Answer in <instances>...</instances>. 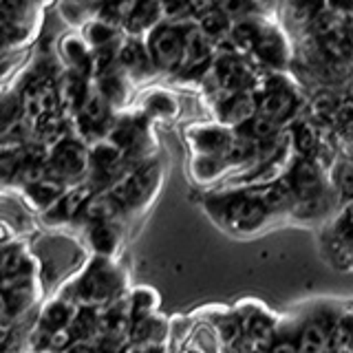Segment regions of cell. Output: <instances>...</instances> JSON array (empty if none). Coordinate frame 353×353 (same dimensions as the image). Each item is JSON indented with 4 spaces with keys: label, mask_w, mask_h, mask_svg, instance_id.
<instances>
[{
    "label": "cell",
    "mask_w": 353,
    "mask_h": 353,
    "mask_svg": "<svg viewBox=\"0 0 353 353\" xmlns=\"http://www.w3.org/2000/svg\"><path fill=\"white\" fill-rule=\"evenodd\" d=\"M334 137L338 141V146L342 143L347 152H353V97H342L338 113L334 119Z\"/></svg>",
    "instance_id": "24"
},
{
    "label": "cell",
    "mask_w": 353,
    "mask_h": 353,
    "mask_svg": "<svg viewBox=\"0 0 353 353\" xmlns=\"http://www.w3.org/2000/svg\"><path fill=\"white\" fill-rule=\"evenodd\" d=\"M252 55L270 73H281L287 66V62H290V47H287L283 33L265 22V27L261 31L259 42H256V47H254Z\"/></svg>",
    "instance_id": "12"
},
{
    "label": "cell",
    "mask_w": 353,
    "mask_h": 353,
    "mask_svg": "<svg viewBox=\"0 0 353 353\" xmlns=\"http://www.w3.org/2000/svg\"><path fill=\"white\" fill-rule=\"evenodd\" d=\"M329 183L342 203L353 199V152L340 154L329 170Z\"/></svg>",
    "instance_id": "21"
},
{
    "label": "cell",
    "mask_w": 353,
    "mask_h": 353,
    "mask_svg": "<svg viewBox=\"0 0 353 353\" xmlns=\"http://www.w3.org/2000/svg\"><path fill=\"white\" fill-rule=\"evenodd\" d=\"M281 183L285 185V190L290 192L292 203L305 201V199H312V196H318L331 190L329 174L325 170H320L314 161L298 159V157H294V161L290 163V168H287Z\"/></svg>",
    "instance_id": "7"
},
{
    "label": "cell",
    "mask_w": 353,
    "mask_h": 353,
    "mask_svg": "<svg viewBox=\"0 0 353 353\" xmlns=\"http://www.w3.org/2000/svg\"><path fill=\"white\" fill-rule=\"evenodd\" d=\"M259 113V99L256 93H225L216 97L214 115L216 124L225 126L230 130H239L252 121Z\"/></svg>",
    "instance_id": "9"
},
{
    "label": "cell",
    "mask_w": 353,
    "mask_h": 353,
    "mask_svg": "<svg viewBox=\"0 0 353 353\" xmlns=\"http://www.w3.org/2000/svg\"><path fill=\"white\" fill-rule=\"evenodd\" d=\"M185 137L194 157H223L234 141V130L221 124H199L188 128Z\"/></svg>",
    "instance_id": "10"
},
{
    "label": "cell",
    "mask_w": 353,
    "mask_h": 353,
    "mask_svg": "<svg viewBox=\"0 0 353 353\" xmlns=\"http://www.w3.org/2000/svg\"><path fill=\"white\" fill-rule=\"evenodd\" d=\"M159 185H161V165L157 161H146L137 165L135 170H130L108 192L117 199V203L128 216L132 212H141L152 201V196L157 194Z\"/></svg>",
    "instance_id": "5"
},
{
    "label": "cell",
    "mask_w": 353,
    "mask_h": 353,
    "mask_svg": "<svg viewBox=\"0 0 353 353\" xmlns=\"http://www.w3.org/2000/svg\"><path fill=\"white\" fill-rule=\"evenodd\" d=\"M296 329L294 331H287V334H285V331L279 327V331H276V336L272 338L270 347H268V351H265V353H301V351H298Z\"/></svg>",
    "instance_id": "28"
},
{
    "label": "cell",
    "mask_w": 353,
    "mask_h": 353,
    "mask_svg": "<svg viewBox=\"0 0 353 353\" xmlns=\"http://www.w3.org/2000/svg\"><path fill=\"white\" fill-rule=\"evenodd\" d=\"M183 33L185 22H168L163 20L154 27L143 42L150 55L154 71L159 73H179L183 66Z\"/></svg>",
    "instance_id": "6"
},
{
    "label": "cell",
    "mask_w": 353,
    "mask_h": 353,
    "mask_svg": "<svg viewBox=\"0 0 353 353\" xmlns=\"http://www.w3.org/2000/svg\"><path fill=\"white\" fill-rule=\"evenodd\" d=\"M161 22H163V5L161 3H130L121 33H124L126 38L143 40L154 27H159Z\"/></svg>",
    "instance_id": "16"
},
{
    "label": "cell",
    "mask_w": 353,
    "mask_h": 353,
    "mask_svg": "<svg viewBox=\"0 0 353 353\" xmlns=\"http://www.w3.org/2000/svg\"><path fill=\"white\" fill-rule=\"evenodd\" d=\"M340 316L331 314L329 309H316L298 323L296 338L301 353H329L334 342V331L338 327Z\"/></svg>",
    "instance_id": "8"
},
{
    "label": "cell",
    "mask_w": 353,
    "mask_h": 353,
    "mask_svg": "<svg viewBox=\"0 0 353 353\" xmlns=\"http://www.w3.org/2000/svg\"><path fill=\"white\" fill-rule=\"evenodd\" d=\"M44 176L66 188L86 183L88 179V146L73 132L64 135L49 146Z\"/></svg>",
    "instance_id": "4"
},
{
    "label": "cell",
    "mask_w": 353,
    "mask_h": 353,
    "mask_svg": "<svg viewBox=\"0 0 353 353\" xmlns=\"http://www.w3.org/2000/svg\"><path fill=\"white\" fill-rule=\"evenodd\" d=\"M62 353H93V347L84 345V342H73V345L66 351H62Z\"/></svg>",
    "instance_id": "29"
},
{
    "label": "cell",
    "mask_w": 353,
    "mask_h": 353,
    "mask_svg": "<svg viewBox=\"0 0 353 353\" xmlns=\"http://www.w3.org/2000/svg\"><path fill=\"white\" fill-rule=\"evenodd\" d=\"M77 312H80V307H77L75 303L66 301V298H62V296H55L42 307L36 329L47 331V334H51V336L62 334V331H69L71 325L75 323Z\"/></svg>",
    "instance_id": "17"
},
{
    "label": "cell",
    "mask_w": 353,
    "mask_h": 353,
    "mask_svg": "<svg viewBox=\"0 0 353 353\" xmlns=\"http://www.w3.org/2000/svg\"><path fill=\"white\" fill-rule=\"evenodd\" d=\"M66 190H69L66 185L49 179V176H40V179H33L25 185H20L18 194L29 210H33V212H38L42 216L44 212H49V210L58 203V199Z\"/></svg>",
    "instance_id": "13"
},
{
    "label": "cell",
    "mask_w": 353,
    "mask_h": 353,
    "mask_svg": "<svg viewBox=\"0 0 353 353\" xmlns=\"http://www.w3.org/2000/svg\"><path fill=\"white\" fill-rule=\"evenodd\" d=\"M84 234L86 245L91 248L95 256L113 259L121 245V223H102V221H91L80 228Z\"/></svg>",
    "instance_id": "15"
},
{
    "label": "cell",
    "mask_w": 353,
    "mask_h": 353,
    "mask_svg": "<svg viewBox=\"0 0 353 353\" xmlns=\"http://www.w3.org/2000/svg\"><path fill=\"white\" fill-rule=\"evenodd\" d=\"M327 232H331V234H342V236H353V199L340 205L338 214L329 221Z\"/></svg>",
    "instance_id": "27"
},
{
    "label": "cell",
    "mask_w": 353,
    "mask_h": 353,
    "mask_svg": "<svg viewBox=\"0 0 353 353\" xmlns=\"http://www.w3.org/2000/svg\"><path fill=\"white\" fill-rule=\"evenodd\" d=\"M141 115L148 119H172L179 113V104L176 99L165 91H150L141 102Z\"/></svg>",
    "instance_id": "23"
},
{
    "label": "cell",
    "mask_w": 353,
    "mask_h": 353,
    "mask_svg": "<svg viewBox=\"0 0 353 353\" xmlns=\"http://www.w3.org/2000/svg\"><path fill=\"white\" fill-rule=\"evenodd\" d=\"M117 69L124 73L132 84L143 82L152 73H157L150 62L146 42L139 38H126V36L121 38L119 51H117Z\"/></svg>",
    "instance_id": "11"
},
{
    "label": "cell",
    "mask_w": 353,
    "mask_h": 353,
    "mask_svg": "<svg viewBox=\"0 0 353 353\" xmlns=\"http://www.w3.org/2000/svg\"><path fill=\"white\" fill-rule=\"evenodd\" d=\"M25 115V104H22L20 88L14 84L0 91V143H7L5 139L18 128Z\"/></svg>",
    "instance_id": "19"
},
{
    "label": "cell",
    "mask_w": 353,
    "mask_h": 353,
    "mask_svg": "<svg viewBox=\"0 0 353 353\" xmlns=\"http://www.w3.org/2000/svg\"><path fill=\"white\" fill-rule=\"evenodd\" d=\"M58 58L66 71H77L93 80V51L82 33H64L58 40Z\"/></svg>",
    "instance_id": "14"
},
{
    "label": "cell",
    "mask_w": 353,
    "mask_h": 353,
    "mask_svg": "<svg viewBox=\"0 0 353 353\" xmlns=\"http://www.w3.org/2000/svg\"><path fill=\"white\" fill-rule=\"evenodd\" d=\"M95 9H97V5H82V3L58 5V11L62 14V18L69 22L71 27H77V29H82L88 20L95 18Z\"/></svg>",
    "instance_id": "26"
},
{
    "label": "cell",
    "mask_w": 353,
    "mask_h": 353,
    "mask_svg": "<svg viewBox=\"0 0 353 353\" xmlns=\"http://www.w3.org/2000/svg\"><path fill=\"white\" fill-rule=\"evenodd\" d=\"M130 86H132V82L119 69L106 71L102 75L93 77L95 93L102 97L104 102L115 110V113H117L119 108H124L128 104V99H130Z\"/></svg>",
    "instance_id": "18"
},
{
    "label": "cell",
    "mask_w": 353,
    "mask_h": 353,
    "mask_svg": "<svg viewBox=\"0 0 353 353\" xmlns=\"http://www.w3.org/2000/svg\"><path fill=\"white\" fill-rule=\"evenodd\" d=\"M203 208L210 219L230 234L250 236L270 228L279 216H290L292 196L279 181L210 192L203 199Z\"/></svg>",
    "instance_id": "1"
},
{
    "label": "cell",
    "mask_w": 353,
    "mask_h": 353,
    "mask_svg": "<svg viewBox=\"0 0 353 353\" xmlns=\"http://www.w3.org/2000/svg\"><path fill=\"white\" fill-rule=\"evenodd\" d=\"M80 33L86 40L88 47H91V51H102L108 47H115V44L121 42V38H124V33H121L119 29L110 27L108 22L99 20V18L88 20L86 25L80 29Z\"/></svg>",
    "instance_id": "20"
},
{
    "label": "cell",
    "mask_w": 353,
    "mask_h": 353,
    "mask_svg": "<svg viewBox=\"0 0 353 353\" xmlns=\"http://www.w3.org/2000/svg\"><path fill=\"white\" fill-rule=\"evenodd\" d=\"M232 165L223 157H194L190 163V172L196 181H212L228 172Z\"/></svg>",
    "instance_id": "25"
},
{
    "label": "cell",
    "mask_w": 353,
    "mask_h": 353,
    "mask_svg": "<svg viewBox=\"0 0 353 353\" xmlns=\"http://www.w3.org/2000/svg\"><path fill=\"white\" fill-rule=\"evenodd\" d=\"M126 305H128V316H130V325L137 323V320L150 318L154 316L159 307V296L150 287H135L126 294Z\"/></svg>",
    "instance_id": "22"
},
{
    "label": "cell",
    "mask_w": 353,
    "mask_h": 353,
    "mask_svg": "<svg viewBox=\"0 0 353 353\" xmlns=\"http://www.w3.org/2000/svg\"><path fill=\"white\" fill-rule=\"evenodd\" d=\"M58 296L77 307L104 309L126 296V274L117 268L113 259L93 256L80 274L60 287Z\"/></svg>",
    "instance_id": "2"
},
{
    "label": "cell",
    "mask_w": 353,
    "mask_h": 353,
    "mask_svg": "<svg viewBox=\"0 0 353 353\" xmlns=\"http://www.w3.org/2000/svg\"><path fill=\"white\" fill-rule=\"evenodd\" d=\"M256 99H259L256 115L270 119L272 124L281 128H290L301 117L303 99L298 95L296 86L283 73H270L261 77L256 88Z\"/></svg>",
    "instance_id": "3"
}]
</instances>
